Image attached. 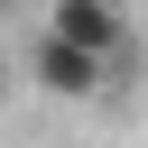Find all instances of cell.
Returning a JSON list of instances; mask_svg holds the SVG:
<instances>
[{
  "label": "cell",
  "mask_w": 148,
  "mask_h": 148,
  "mask_svg": "<svg viewBox=\"0 0 148 148\" xmlns=\"http://www.w3.org/2000/svg\"><path fill=\"white\" fill-rule=\"evenodd\" d=\"M28 74H37V92H56V102H92V92H111V56H83V46H65V37H37Z\"/></svg>",
  "instance_id": "cell-1"
},
{
  "label": "cell",
  "mask_w": 148,
  "mask_h": 148,
  "mask_svg": "<svg viewBox=\"0 0 148 148\" xmlns=\"http://www.w3.org/2000/svg\"><path fill=\"white\" fill-rule=\"evenodd\" d=\"M46 37H65V46H83V56H130V18H120V0H56L46 9Z\"/></svg>",
  "instance_id": "cell-2"
},
{
  "label": "cell",
  "mask_w": 148,
  "mask_h": 148,
  "mask_svg": "<svg viewBox=\"0 0 148 148\" xmlns=\"http://www.w3.org/2000/svg\"><path fill=\"white\" fill-rule=\"evenodd\" d=\"M0 83H9V65H0Z\"/></svg>",
  "instance_id": "cell-3"
},
{
  "label": "cell",
  "mask_w": 148,
  "mask_h": 148,
  "mask_svg": "<svg viewBox=\"0 0 148 148\" xmlns=\"http://www.w3.org/2000/svg\"><path fill=\"white\" fill-rule=\"evenodd\" d=\"M0 18H9V0H0Z\"/></svg>",
  "instance_id": "cell-4"
}]
</instances>
